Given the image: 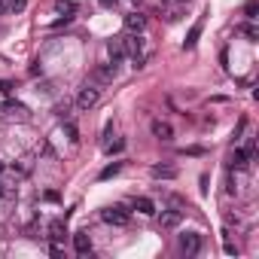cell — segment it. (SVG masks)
I'll use <instances>...</instances> for the list:
<instances>
[{
  "mask_svg": "<svg viewBox=\"0 0 259 259\" xmlns=\"http://www.w3.org/2000/svg\"><path fill=\"white\" fill-rule=\"evenodd\" d=\"M107 55L113 58V64H119V61L125 58V43H122L119 37H113V40L107 43Z\"/></svg>",
  "mask_w": 259,
  "mask_h": 259,
  "instance_id": "7",
  "label": "cell"
},
{
  "mask_svg": "<svg viewBox=\"0 0 259 259\" xmlns=\"http://www.w3.org/2000/svg\"><path fill=\"white\" fill-rule=\"evenodd\" d=\"M104 150H107L110 156H113V153H122V150H125V141H113V144H104Z\"/></svg>",
  "mask_w": 259,
  "mask_h": 259,
  "instance_id": "21",
  "label": "cell"
},
{
  "mask_svg": "<svg viewBox=\"0 0 259 259\" xmlns=\"http://www.w3.org/2000/svg\"><path fill=\"white\" fill-rule=\"evenodd\" d=\"M150 174L159 177V180H174V177H177V168H171V165H153Z\"/></svg>",
  "mask_w": 259,
  "mask_h": 259,
  "instance_id": "13",
  "label": "cell"
},
{
  "mask_svg": "<svg viewBox=\"0 0 259 259\" xmlns=\"http://www.w3.org/2000/svg\"><path fill=\"white\" fill-rule=\"evenodd\" d=\"M55 13H61V16H73V13H76V4H73V0H55Z\"/></svg>",
  "mask_w": 259,
  "mask_h": 259,
  "instance_id": "15",
  "label": "cell"
},
{
  "mask_svg": "<svg viewBox=\"0 0 259 259\" xmlns=\"http://www.w3.org/2000/svg\"><path fill=\"white\" fill-rule=\"evenodd\" d=\"M150 132H153V138H159V141H174V128L168 125V122H162V119H153L150 122Z\"/></svg>",
  "mask_w": 259,
  "mask_h": 259,
  "instance_id": "4",
  "label": "cell"
},
{
  "mask_svg": "<svg viewBox=\"0 0 259 259\" xmlns=\"http://www.w3.org/2000/svg\"><path fill=\"white\" fill-rule=\"evenodd\" d=\"M95 79H98V82H113V79H116V64L98 67V70H95Z\"/></svg>",
  "mask_w": 259,
  "mask_h": 259,
  "instance_id": "14",
  "label": "cell"
},
{
  "mask_svg": "<svg viewBox=\"0 0 259 259\" xmlns=\"http://www.w3.org/2000/svg\"><path fill=\"white\" fill-rule=\"evenodd\" d=\"M183 4H189V0H183Z\"/></svg>",
  "mask_w": 259,
  "mask_h": 259,
  "instance_id": "26",
  "label": "cell"
},
{
  "mask_svg": "<svg viewBox=\"0 0 259 259\" xmlns=\"http://www.w3.org/2000/svg\"><path fill=\"white\" fill-rule=\"evenodd\" d=\"M98 101H101V89H98L95 82H85V85L79 89V95H76V107H79V110H92Z\"/></svg>",
  "mask_w": 259,
  "mask_h": 259,
  "instance_id": "2",
  "label": "cell"
},
{
  "mask_svg": "<svg viewBox=\"0 0 259 259\" xmlns=\"http://www.w3.org/2000/svg\"><path fill=\"white\" fill-rule=\"evenodd\" d=\"M201 235L198 232H183V235H177V250L180 253H186V256H195L198 250H201Z\"/></svg>",
  "mask_w": 259,
  "mask_h": 259,
  "instance_id": "3",
  "label": "cell"
},
{
  "mask_svg": "<svg viewBox=\"0 0 259 259\" xmlns=\"http://www.w3.org/2000/svg\"><path fill=\"white\" fill-rule=\"evenodd\" d=\"M119 171H122V162H110V165H107V168H104L98 177H101V180H110V177H116Z\"/></svg>",
  "mask_w": 259,
  "mask_h": 259,
  "instance_id": "17",
  "label": "cell"
},
{
  "mask_svg": "<svg viewBox=\"0 0 259 259\" xmlns=\"http://www.w3.org/2000/svg\"><path fill=\"white\" fill-rule=\"evenodd\" d=\"M159 226H162V229H177V226H180V210H162Z\"/></svg>",
  "mask_w": 259,
  "mask_h": 259,
  "instance_id": "11",
  "label": "cell"
},
{
  "mask_svg": "<svg viewBox=\"0 0 259 259\" xmlns=\"http://www.w3.org/2000/svg\"><path fill=\"white\" fill-rule=\"evenodd\" d=\"M256 13H259V4H256V0H250V4L244 7V16H247V19L253 22V19H256Z\"/></svg>",
  "mask_w": 259,
  "mask_h": 259,
  "instance_id": "20",
  "label": "cell"
},
{
  "mask_svg": "<svg viewBox=\"0 0 259 259\" xmlns=\"http://www.w3.org/2000/svg\"><path fill=\"white\" fill-rule=\"evenodd\" d=\"M201 28H204V19H198L192 28H189V34H186V43H183V49H195V43H198V37H201Z\"/></svg>",
  "mask_w": 259,
  "mask_h": 259,
  "instance_id": "10",
  "label": "cell"
},
{
  "mask_svg": "<svg viewBox=\"0 0 259 259\" xmlns=\"http://www.w3.org/2000/svg\"><path fill=\"white\" fill-rule=\"evenodd\" d=\"M101 220L107 226H128V223H132V213H128L122 204H110V207L101 210Z\"/></svg>",
  "mask_w": 259,
  "mask_h": 259,
  "instance_id": "1",
  "label": "cell"
},
{
  "mask_svg": "<svg viewBox=\"0 0 259 259\" xmlns=\"http://www.w3.org/2000/svg\"><path fill=\"white\" fill-rule=\"evenodd\" d=\"M4 116L7 119H28V107L22 101H7L4 104Z\"/></svg>",
  "mask_w": 259,
  "mask_h": 259,
  "instance_id": "6",
  "label": "cell"
},
{
  "mask_svg": "<svg viewBox=\"0 0 259 259\" xmlns=\"http://www.w3.org/2000/svg\"><path fill=\"white\" fill-rule=\"evenodd\" d=\"M64 135H67V141H70V144H76V141H79V132H76V125H73V122H64Z\"/></svg>",
  "mask_w": 259,
  "mask_h": 259,
  "instance_id": "18",
  "label": "cell"
},
{
  "mask_svg": "<svg viewBox=\"0 0 259 259\" xmlns=\"http://www.w3.org/2000/svg\"><path fill=\"white\" fill-rule=\"evenodd\" d=\"M7 10V0H0V13H4Z\"/></svg>",
  "mask_w": 259,
  "mask_h": 259,
  "instance_id": "24",
  "label": "cell"
},
{
  "mask_svg": "<svg viewBox=\"0 0 259 259\" xmlns=\"http://www.w3.org/2000/svg\"><path fill=\"white\" fill-rule=\"evenodd\" d=\"M144 28H147V16H141V13H128L125 16V31L128 34H144Z\"/></svg>",
  "mask_w": 259,
  "mask_h": 259,
  "instance_id": "5",
  "label": "cell"
},
{
  "mask_svg": "<svg viewBox=\"0 0 259 259\" xmlns=\"http://www.w3.org/2000/svg\"><path fill=\"white\" fill-rule=\"evenodd\" d=\"M49 238H52V244H58V247H61V241L67 238V226H64L61 220H58V223H52V226H49Z\"/></svg>",
  "mask_w": 259,
  "mask_h": 259,
  "instance_id": "12",
  "label": "cell"
},
{
  "mask_svg": "<svg viewBox=\"0 0 259 259\" xmlns=\"http://www.w3.org/2000/svg\"><path fill=\"white\" fill-rule=\"evenodd\" d=\"M241 34H244V37H247L250 43H256V40H259V28H256L253 22H247V25H241Z\"/></svg>",
  "mask_w": 259,
  "mask_h": 259,
  "instance_id": "16",
  "label": "cell"
},
{
  "mask_svg": "<svg viewBox=\"0 0 259 259\" xmlns=\"http://www.w3.org/2000/svg\"><path fill=\"white\" fill-rule=\"evenodd\" d=\"M25 7H28V0H7V10L10 13H22Z\"/></svg>",
  "mask_w": 259,
  "mask_h": 259,
  "instance_id": "19",
  "label": "cell"
},
{
  "mask_svg": "<svg viewBox=\"0 0 259 259\" xmlns=\"http://www.w3.org/2000/svg\"><path fill=\"white\" fill-rule=\"evenodd\" d=\"M226 253H229V256H238V247H235L229 238H226Z\"/></svg>",
  "mask_w": 259,
  "mask_h": 259,
  "instance_id": "22",
  "label": "cell"
},
{
  "mask_svg": "<svg viewBox=\"0 0 259 259\" xmlns=\"http://www.w3.org/2000/svg\"><path fill=\"white\" fill-rule=\"evenodd\" d=\"M132 207H135L138 213H144V217H153V213H156V204H153L147 195H138V198L132 201Z\"/></svg>",
  "mask_w": 259,
  "mask_h": 259,
  "instance_id": "8",
  "label": "cell"
},
{
  "mask_svg": "<svg viewBox=\"0 0 259 259\" xmlns=\"http://www.w3.org/2000/svg\"><path fill=\"white\" fill-rule=\"evenodd\" d=\"M98 4H101V7H104V10H113V7H116V4H119V0H98Z\"/></svg>",
  "mask_w": 259,
  "mask_h": 259,
  "instance_id": "23",
  "label": "cell"
},
{
  "mask_svg": "<svg viewBox=\"0 0 259 259\" xmlns=\"http://www.w3.org/2000/svg\"><path fill=\"white\" fill-rule=\"evenodd\" d=\"M159 4H168V0H159Z\"/></svg>",
  "mask_w": 259,
  "mask_h": 259,
  "instance_id": "25",
  "label": "cell"
},
{
  "mask_svg": "<svg viewBox=\"0 0 259 259\" xmlns=\"http://www.w3.org/2000/svg\"><path fill=\"white\" fill-rule=\"evenodd\" d=\"M73 247H76L79 256H85V253L92 250V235H89V232H76V235H73Z\"/></svg>",
  "mask_w": 259,
  "mask_h": 259,
  "instance_id": "9",
  "label": "cell"
}]
</instances>
